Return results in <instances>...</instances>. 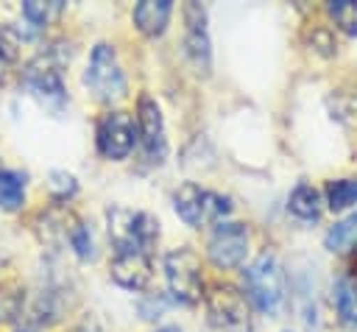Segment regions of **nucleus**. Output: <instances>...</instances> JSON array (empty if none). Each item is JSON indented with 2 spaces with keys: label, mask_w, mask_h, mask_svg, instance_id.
<instances>
[{
  "label": "nucleus",
  "mask_w": 357,
  "mask_h": 332,
  "mask_svg": "<svg viewBox=\"0 0 357 332\" xmlns=\"http://www.w3.org/2000/svg\"><path fill=\"white\" fill-rule=\"evenodd\" d=\"M243 290L251 307L259 312H276L287 296V276L276 254H259L243 268Z\"/></svg>",
  "instance_id": "1"
},
{
  "label": "nucleus",
  "mask_w": 357,
  "mask_h": 332,
  "mask_svg": "<svg viewBox=\"0 0 357 332\" xmlns=\"http://www.w3.org/2000/svg\"><path fill=\"white\" fill-rule=\"evenodd\" d=\"M106 232L114 251H151L159 240V220L145 209L109 206Z\"/></svg>",
  "instance_id": "2"
},
{
  "label": "nucleus",
  "mask_w": 357,
  "mask_h": 332,
  "mask_svg": "<svg viewBox=\"0 0 357 332\" xmlns=\"http://www.w3.org/2000/svg\"><path fill=\"white\" fill-rule=\"evenodd\" d=\"M81 81H84L86 92L98 103H114V100L126 98L128 81H126V73L120 67V59H117L114 45L98 42L89 50V61H86V70H84V78Z\"/></svg>",
  "instance_id": "3"
},
{
  "label": "nucleus",
  "mask_w": 357,
  "mask_h": 332,
  "mask_svg": "<svg viewBox=\"0 0 357 332\" xmlns=\"http://www.w3.org/2000/svg\"><path fill=\"white\" fill-rule=\"evenodd\" d=\"M173 209H176V215H178L187 226L201 229V226L226 220V218L231 215V198L223 195V193L198 187V184H192V181H184V184L173 193Z\"/></svg>",
  "instance_id": "4"
},
{
  "label": "nucleus",
  "mask_w": 357,
  "mask_h": 332,
  "mask_svg": "<svg viewBox=\"0 0 357 332\" xmlns=\"http://www.w3.org/2000/svg\"><path fill=\"white\" fill-rule=\"evenodd\" d=\"M22 84L28 89V95L50 109V112H61L64 103H67V86H64V78H61V61L56 59L53 50L47 53H39L36 59H31L22 70Z\"/></svg>",
  "instance_id": "5"
},
{
  "label": "nucleus",
  "mask_w": 357,
  "mask_h": 332,
  "mask_svg": "<svg viewBox=\"0 0 357 332\" xmlns=\"http://www.w3.org/2000/svg\"><path fill=\"white\" fill-rule=\"evenodd\" d=\"M165 279L173 301L178 304H195L204 296V273H201V257L181 246L165 254Z\"/></svg>",
  "instance_id": "6"
},
{
  "label": "nucleus",
  "mask_w": 357,
  "mask_h": 332,
  "mask_svg": "<svg viewBox=\"0 0 357 332\" xmlns=\"http://www.w3.org/2000/svg\"><path fill=\"white\" fill-rule=\"evenodd\" d=\"M95 145H98L100 156H106L112 162L128 159L137 145V126H134L131 114L120 112V109L100 114V120L95 126Z\"/></svg>",
  "instance_id": "7"
},
{
  "label": "nucleus",
  "mask_w": 357,
  "mask_h": 332,
  "mask_svg": "<svg viewBox=\"0 0 357 332\" xmlns=\"http://www.w3.org/2000/svg\"><path fill=\"white\" fill-rule=\"evenodd\" d=\"M184 56L198 75H209L212 70V39H209V17L201 3H184Z\"/></svg>",
  "instance_id": "8"
},
{
  "label": "nucleus",
  "mask_w": 357,
  "mask_h": 332,
  "mask_svg": "<svg viewBox=\"0 0 357 332\" xmlns=\"http://www.w3.org/2000/svg\"><path fill=\"white\" fill-rule=\"evenodd\" d=\"M137 142L142 145V153L148 162L162 165L167 159V128H165V114L156 98L139 95L137 100Z\"/></svg>",
  "instance_id": "9"
},
{
  "label": "nucleus",
  "mask_w": 357,
  "mask_h": 332,
  "mask_svg": "<svg viewBox=\"0 0 357 332\" xmlns=\"http://www.w3.org/2000/svg\"><path fill=\"white\" fill-rule=\"evenodd\" d=\"M245 254H248V229H245V223H237V220L215 223V229L209 234V243H206L209 262L220 271H231V268H240L245 262Z\"/></svg>",
  "instance_id": "10"
},
{
  "label": "nucleus",
  "mask_w": 357,
  "mask_h": 332,
  "mask_svg": "<svg viewBox=\"0 0 357 332\" xmlns=\"http://www.w3.org/2000/svg\"><path fill=\"white\" fill-rule=\"evenodd\" d=\"M206 318L218 332H251V304L234 287H218L206 299Z\"/></svg>",
  "instance_id": "11"
},
{
  "label": "nucleus",
  "mask_w": 357,
  "mask_h": 332,
  "mask_svg": "<svg viewBox=\"0 0 357 332\" xmlns=\"http://www.w3.org/2000/svg\"><path fill=\"white\" fill-rule=\"evenodd\" d=\"M109 276L126 290H145L153 276L151 257L145 251H114L109 262Z\"/></svg>",
  "instance_id": "12"
},
{
  "label": "nucleus",
  "mask_w": 357,
  "mask_h": 332,
  "mask_svg": "<svg viewBox=\"0 0 357 332\" xmlns=\"http://www.w3.org/2000/svg\"><path fill=\"white\" fill-rule=\"evenodd\" d=\"M170 14H173L170 0H142L134 6L131 20L142 36H162L167 22H170Z\"/></svg>",
  "instance_id": "13"
},
{
  "label": "nucleus",
  "mask_w": 357,
  "mask_h": 332,
  "mask_svg": "<svg viewBox=\"0 0 357 332\" xmlns=\"http://www.w3.org/2000/svg\"><path fill=\"white\" fill-rule=\"evenodd\" d=\"M332 301L337 310V318L346 326H357V271L346 273L332 287Z\"/></svg>",
  "instance_id": "14"
},
{
  "label": "nucleus",
  "mask_w": 357,
  "mask_h": 332,
  "mask_svg": "<svg viewBox=\"0 0 357 332\" xmlns=\"http://www.w3.org/2000/svg\"><path fill=\"white\" fill-rule=\"evenodd\" d=\"M287 209L298 218V220H318L321 212H324V198H321V190L312 187V184H298L293 187L290 198H287Z\"/></svg>",
  "instance_id": "15"
},
{
  "label": "nucleus",
  "mask_w": 357,
  "mask_h": 332,
  "mask_svg": "<svg viewBox=\"0 0 357 332\" xmlns=\"http://www.w3.org/2000/svg\"><path fill=\"white\" fill-rule=\"evenodd\" d=\"M324 246L332 254H349L357 248V212H349L343 220L332 223L324 234Z\"/></svg>",
  "instance_id": "16"
},
{
  "label": "nucleus",
  "mask_w": 357,
  "mask_h": 332,
  "mask_svg": "<svg viewBox=\"0 0 357 332\" xmlns=\"http://www.w3.org/2000/svg\"><path fill=\"white\" fill-rule=\"evenodd\" d=\"M22 39H25V33L17 31L14 25H0V84H6L8 75L14 73Z\"/></svg>",
  "instance_id": "17"
},
{
  "label": "nucleus",
  "mask_w": 357,
  "mask_h": 332,
  "mask_svg": "<svg viewBox=\"0 0 357 332\" xmlns=\"http://www.w3.org/2000/svg\"><path fill=\"white\" fill-rule=\"evenodd\" d=\"M25 204V173L20 170H0V209L17 212Z\"/></svg>",
  "instance_id": "18"
},
{
  "label": "nucleus",
  "mask_w": 357,
  "mask_h": 332,
  "mask_svg": "<svg viewBox=\"0 0 357 332\" xmlns=\"http://www.w3.org/2000/svg\"><path fill=\"white\" fill-rule=\"evenodd\" d=\"M326 206L332 212H357V179H335L326 184Z\"/></svg>",
  "instance_id": "19"
},
{
  "label": "nucleus",
  "mask_w": 357,
  "mask_h": 332,
  "mask_svg": "<svg viewBox=\"0 0 357 332\" xmlns=\"http://www.w3.org/2000/svg\"><path fill=\"white\" fill-rule=\"evenodd\" d=\"M326 103H329V112H332V117L337 123H343L349 128H357V86H351V89H335L326 98Z\"/></svg>",
  "instance_id": "20"
},
{
  "label": "nucleus",
  "mask_w": 357,
  "mask_h": 332,
  "mask_svg": "<svg viewBox=\"0 0 357 332\" xmlns=\"http://www.w3.org/2000/svg\"><path fill=\"white\" fill-rule=\"evenodd\" d=\"M61 11H64V3L61 0H53V3L28 0V3H22V20L31 25V33L39 31V28H45L47 22H53Z\"/></svg>",
  "instance_id": "21"
},
{
  "label": "nucleus",
  "mask_w": 357,
  "mask_h": 332,
  "mask_svg": "<svg viewBox=\"0 0 357 332\" xmlns=\"http://www.w3.org/2000/svg\"><path fill=\"white\" fill-rule=\"evenodd\" d=\"M326 11L337 31L346 36H357V0H332L326 3Z\"/></svg>",
  "instance_id": "22"
},
{
  "label": "nucleus",
  "mask_w": 357,
  "mask_h": 332,
  "mask_svg": "<svg viewBox=\"0 0 357 332\" xmlns=\"http://www.w3.org/2000/svg\"><path fill=\"white\" fill-rule=\"evenodd\" d=\"M67 240H70V248L75 251L78 259H95V240H92V232L84 220H75L67 232Z\"/></svg>",
  "instance_id": "23"
},
{
  "label": "nucleus",
  "mask_w": 357,
  "mask_h": 332,
  "mask_svg": "<svg viewBox=\"0 0 357 332\" xmlns=\"http://www.w3.org/2000/svg\"><path fill=\"white\" fill-rule=\"evenodd\" d=\"M47 190H50L53 198L67 201V198H73V195L78 193V181H75V176L67 173V170H50V173H47Z\"/></svg>",
  "instance_id": "24"
},
{
  "label": "nucleus",
  "mask_w": 357,
  "mask_h": 332,
  "mask_svg": "<svg viewBox=\"0 0 357 332\" xmlns=\"http://www.w3.org/2000/svg\"><path fill=\"white\" fill-rule=\"evenodd\" d=\"M153 332H181V329L173 326V324H167V326H159V329H153Z\"/></svg>",
  "instance_id": "25"
},
{
  "label": "nucleus",
  "mask_w": 357,
  "mask_h": 332,
  "mask_svg": "<svg viewBox=\"0 0 357 332\" xmlns=\"http://www.w3.org/2000/svg\"><path fill=\"white\" fill-rule=\"evenodd\" d=\"M22 332H28V329H22Z\"/></svg>",
  "instance_id": "26"
}]
</instances>
